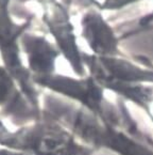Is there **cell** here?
<instances>
[{
	"label": "cell",
	"mask_w": 153,
	"mask_h": 155,
	"mask_svg": "<svg viewBox=\"0 0 153 155\" xmlns=\"http://www.w3.org/2000/svg\"><path fill=\"white\" fill-rule=\"evenodd\" d=\"M42 110L67 126L80 140L97 152H108L111 155H153V137L146 132L137 135L111 126L73 103L52 93L43 92Z\"/></svg>",
	"instance_id": "1"
},
{
	"label": "cell",
	"mask_w": 153,
	"mask_h": 155,
	"mask_svg": "<svg viewBox=\"0 0 153 155\" xmlns=\"http://www.w3.org/2000/svg\"><path fill=\"white\" fill-rule=\"evenodd\" d=\"M33 80L42 91L73 103L103 123L132 134L144 132L131 114L126 103L119 98L111 101L101 84L89 74L76 76L56 72L44 77H34Z\"/></svg>",
	"instance_id": "2"
},
{
	"label": "cell",
	"mask_w": 153,
	"mask_h": 155,
	"mask_svg": "<svg viewBox=\"0 0 153 155\" xmlns=\"http://www.w3.org/2000/svg\"><path fill=\"white\" fill-rule=\"evenodd\" d=\"M0 147L26 155H96L67 126L46 114L0 136Z\"/></svg>",
	"instance_id": "3"
},
{
	"label": "cell",
	"mask_w": 153,
	"mask_h": 155,
	"mask_svg": "<svg viewBox=\"0 0 153 155\" xmlns=\"http://www.w3.org/2000/svg\"><path fill=\"white\" fill-rule=\"evenodd\" d=\"M10 5L11 0H0V61L32 107L42 114L43 91L34 82L20 46V38L29 30L32 18L17 23L11 13Z\"/></svg>",
	"instance_id": "4"
},
{
	"label": "cell",
	"mask_w": 153,
	"mask_h": 155,
	"mask_svg": "<svg viewBox=\"0 0 153 155\" xmlns=\"http://www.w3.org/2000/svg\"><path fill=\"white\" fill-rule=\"evenodd\" d=\"M42 7V21L54 40L61 56L67 61L76 76L87 75L84 53L80 49L74 26L68 9L58 0H37Z\"/></svg>",
	"instance_id": "5"
},
{
	"label": "cell",
	"mask_w": 153,
	"mask_h": 155,
	"mask_svg": "<svg viewBox=\"0 0 153 155\" xmlns=\"http://www.w3.org/2000/svg\"><path fill=\"white\" fill-rule=\"evenodd\" d=\"M80 25L81 35L92 56L110 58L124 55L120 49L121 38L116 33L101 11L95 8H88L82 15Z\"/></svg>",
	"instance_id": "6"
},
{
	"label": "cell",
	"mask_w": 153,
	"mask_h": 155,
	"mask_svg": "<svg viewBox=\"0 0 153 155\" xmlns=\"http://www.w3.org/2000/svg\"><path fill=\"white\" fill-rule=\"evenodd\" d=\"M42 114L32 107L0 61V118L16 128L39 119Z\"/></svg>",
	"instance_id": "7"
},
{
	"label": "cell",
	"mask_w": 153,
	"mask_h": 155,
	"mask_svg": "<svg viewBox=\"0 0 153 155\" xmlns=\"http://www.w3.org/2000/svg\"><path fill=\"white\" fill-rule=\"evenodd\" d=\"M20 46L30 73L34 77H44L56 73L59 49L47 37L28 30L21 35Z\"/></svg>",
	"instance_id": "8"
},
{
	"label": "cell",
	"mask_w": 153,
	"mask_h": 155,
	"mask_svg": "<svg viewBox=\"0 0 153 155\" xmlns=\"http://www.w3.org/2000/svg\"><path fill=\"white\" fill-rule=\"evenodd\" d=\"M106 92L115 94L124 103H130L140 109L153 123V86L126 82L106 77L102 74H89Z\"/></svg>",
	"instance_id": "9"
},
{
	"label": "cell",
	"mask_w": 153,
	"mask_h": 155,
	"mask_svg": "<svg viewBox=\"0 0 153 155\" xmlns=\"http://www.w3.org/2000/svg\"><path fill=\"white\" fill-rule=\"evenodd\" d=\"M0 155H12V151L3 147H0Z\"/></svg>",
	"instance_id": "10"
},
{
	"label": "cell",
	"mask_w": 153,
	"mask_h": 155,
	"mask_svg": "<svg viewBox=\"0 0 153 155\" xmlns=\"http://www.w3.org/2000/svg\"><path fill=\"white\" fill-rule=\"evenodd\" d=\"M12 155H26L23 153H19V152H15V151H12Z\"/></svg>",
	"instance_id": "11"
}]
</instances>
